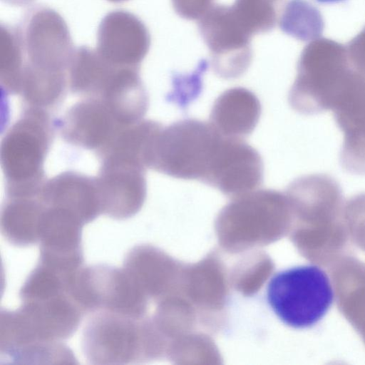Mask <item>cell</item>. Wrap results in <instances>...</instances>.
I'll list each match as a JSON object with an SVG mask.
<instances>
[{
  "instance_id": "6",
  "label": "cell",
  "mask_w": 365,
  "mask_h": 365,
  "mask_svg": "<svg viewBox=\"0 0 365 365\" xmlns=\"http://www.w3.org/2000/svg\"><path fill=\"white\" fill-rule=\"evenodd\" d=\"M145 168L120 160H101L95 178L102 214L117 220L133 216L146 196Z\"/></svg>"
},
{
  "instance_id": "1",
  "label": "cell",
  "mask_w": 365,
  "mask_h": 365,
  "mask_svg": "<svg viewBox=\"0 0 365 365\" xmlns=\"http://www.w3.org/2000/svg\"><path fill=\"white\" fill-rule=\"evenodd\" d=\"M14 31L19 55L18 94L28 106L48 110L58 105L75 52L65 21L52 9L37 8Z\"/></svg>"
},
{
  "instance_id": "3",
  "label": "cell",
  "mask_w": 365,
  "mask_h": 365,
  "mask_svg": "<svg viewBox=\"0 0 365 365\" xmlns=\"http://www.w3.org/2000/svg\"><path fill=\"white\" fill-rule=\"evenodd\" d=\"M53 135L47 110L27 107L2 140L1 165L7 197L38 193L44 180L43 163Z\"/></svg>"
},
{
  "instance_id": "8",
  "label": "cell",
  "mask_w": 365,
  "mask_h": 365,
  "mask_svg": "<svg viewBox=\"0 0 365 365\" xmlns=\"http://www.w3.org/2000/svg\"><path fill=\"white\" fill-rule=\"evenodd\" d=\"M331 110L343 133L341 166L350 173L364 175L365 80L351 79Z\"/></svg>"
},
{
  "instance_id": "7",
  "label": "cell",
  "mask_w": 365,
  "mask_h": 365,
  "mask_svg": "<svg viewBox=\"0 0 365 365\" xmlns=\"http://www.w3.org/2000/svg\"><path fill=\"white\" fill-rule=\"evenodd\" d=\"M128 126L96 98H86L76 103L59 122L60 131L66 141L93 150L97 155Z\"/></svg>"
},
{
  "instance_id": "13",
  "label": "cell",
  "mask_w": 365,
  "mask_h": 365,
  "mask_svg": "<svg viewBox=\"0 0 365 365\" xmlns=\"http://www.w3.org/2000/svg\"><path fill=\"white\" fill-rule=\"evenodd\" d=\"M6 2L13 5H24L30 3L33 0H5Z\"/></svg>"
},
{
  "instance_id": "14",
  "label": "cell",
  "mask_w": 365,
  "mask_h": 365,
  "mask_svg": "<svg viewBox=\"0 0 365 365\" xmlns=\"http://www.w3.org/2000/svg\"><path fill=\"white\" fill-rule=\"evenodd\" d=\"M318 1L323 2V3H332V2H336L341 0H317Z\"/></svg>"
},
{
  "instance_id": "12",
  "label": "cell",
  "mask_w": 365,
  "mask_h": 365,
  "mask_svg": "<svg viewBox=\"0 0 365 365\" xmlns=\"http://www.w3.org/2000/svg\"><path fill=\"white\" fill-rule=\"evenodd\" d=\"M44 210L45 204L38 195L7 197L1 212L2 235L16 246L39 242Z\"/></svg>"
},
{
  "instance_id": "15",
  "label": "cell",
  "mask_w": 365,
  "mask_h": 365,
  "mask_svg": "<svg viewBox=\"0 0 365 365\" xmlns=\"http://www.w3.org/2000/svg\"><path fill=\"white\" fill-rule=\"evenodd\" d=\"M108 1H112V2H122V1H127V0H108Z\"/></svg>"
},
{
  "instance_id": "4",
  "label": "cell",
  "mask_w": 365,
  "mask_h": 365,
  "mask_svg": "<svg viewBox=\"0 0 365 365\" xmlns=\"http://www.w3.org/2000/svg\"><path fill=\"white\" fill-rule=\"evenodd\" d=\"M334 293L324 270L315 264L296 266L269 281L267 300L276 316L294 329L318 323L331 307Z\"/></svg>"
},
{
  "instance_id": "2",
  "label": "cell",
  "mask_w": 365,
  "mask_h": 365,
  "mask_svg": "<svg viewBox=\"0 0 365 365\" xmlns=\"http://www.w3.org/2000/svg\"><path fill=\"white\" fill-rule=\"evenodd\" d=\"M224 136L212 125L193 118L162 127L150 152L149 168L168 176L208 184Z\"/></svg>"
},
{
  "instance_id": "5",
  "label": "cell",
  "mask_w": 365,
  "mask_h": 365,
  "mask_svg": "<svg viewBox=\"0 0 365 365\" xmlns=\"http://www.w3.org/2000/svg\"><path fill=\"white\" fill-rule=\"evenodd\" d=\"M86 324L82 349L92 364H128L143 359L146 327L140 318L97 310Z\"/></svg>"
},
{
  "instance_id": "9",
  "label": "cell",
  "mask_w": 365,
  "mask_h": 365,
  "mask_svg": "<svg viewBox=\"0 0 365 365\" xmlns=\"http://www.w3.org/2000/svg\"><path fill=\"white\" fill-rule=\"evenodd\" d=\"M145 40L144 28L134 15L115 11L101 23L96 51L113 65L138 68L145 53Z\"/></svg>"
},
{
  "instance_id": "11",
  "label": "cell",
  "mask_w": 365,
  "mask_h": 365,
  "mask_svg": "<svg viewBox=\"0 0 365 365\" xmlns=\"http://www.w3.org/2000/svg\"><path fill=\"white\" fill-rule=\"evenodd\" d=\"M261 110L254 93L245 88H232L215 100L210 123L225 137L243 139L255 128Z\"/></svg>"
},
{
  "instance_id": "10",
  "label": "cell",
  "mask_w": 365,
  "mask_h": 365,
  "mask_svg": "<svg viewBox=\"0 0 365 365\" xmlns=\"http://www.w3.org/2000/svg\"><path fill=\"white\" fill-rule=\"evenodd\" d=\"M46 205L73 213L84 225L102 214L95 178L66 172L44 182L38 193Z\"/></svg>"
}]
</instances>
